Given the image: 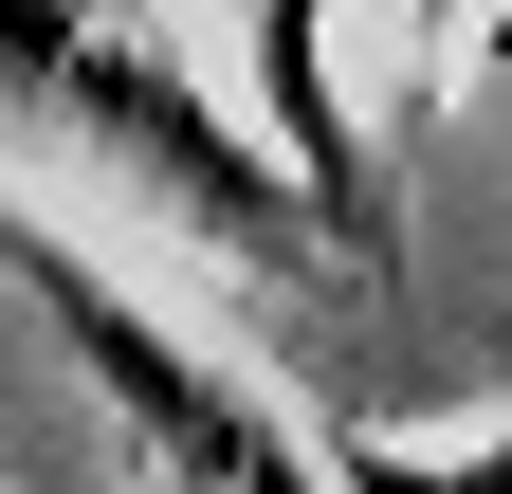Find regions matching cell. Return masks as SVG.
Instances as JSON below:
<instances>
[{
  "label": "cell",
  "instance_id": "cell-1",
  "mask_svg": "<svg viewBox=\"0 0 512 494\" xmlns=\"http://www.w3.org/2000/svg\"><path fill=\"white\" fill-rule=\"evenodd\" d=\"M0 92L55 110L92 165H128L165 220H202L220 257H311V220H330L293 165H256V147H238L183 74H165L147 37H110V19H92V0H0Z\"/></svg>",
  "mask_w": 512,
  "mask_h": 494
},
{
  "label": "cell",
  "instance_id": "cell-2",
  "mask_svg": "<svg viewBox=\"0 0 512 494\" xmlns=\"http://www.w3.org/2000/svg\"><path fill=\"white\" fill-rule=\"evenodd\" d=\"M256 19V74H275V147H293V183L311 202H366V165H348V110H330V0H238Z\"/></svg>",
  "mask_w": 512,
  "mask_h": 494
},
{
  "label": "cell",
  "instance_id": "cell-3",
  "mask_svg": "<svg viewBox=\"0 0 512 494\" xmlns=\"http://www.w3.org/2000/svg\"><path fill=\"white\" fill-rule=\"evenodd\" d=\"M330 476H348V494H512V421H494L476 458H403V440H330Z\"/></svg>",
  "mask_w": 512,
  "mask_h": 494
}]
</instances>
